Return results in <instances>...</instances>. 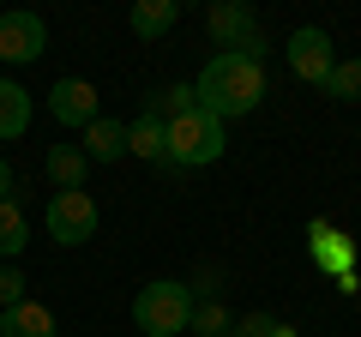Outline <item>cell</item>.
<instances>
[{
	"instance_id": "5b68a950",
	"label": "cell",
	"mask_w": 361,
	"mask_h": 337,
	"mask_svg": "<svg viewBox=\"0 0 361 337\" xmlns=\"http://www.w3.org/2000/svg\"><path fill=\"white\" fill-rule=\"evenodd\" d=\"M42 223H49V235L61 247H85L90 235H97V199L90 193H54Z\"/></svg>"
},
{
	"instance_id": "9c48e42d",
	"label": "cell",
	"mask_w": 361,
	"mask_h": 337,
	"mask_svg": "<svg viewBox=\"0 0 361 337\" xmlns=\"http://www.w3.org/2000/svg\"><path fill=\"white\" fill-rule=\"evenodd\" d=\"M0 337H61V325H54V313L42 307V301H13V307H0Z\"/></svg>"
},
{
	"instance_id": "30bf717a",
	"label": "cell",
	"mask_w": 361,
	"mask_h": 337,
	"mask_svg": "<svg viewBox=\"0 0 361 337\" xmlns=\"http://www.w3.org/2000/svg\"><path fill=\"white\" fill-rule=\"evenodd\" d=\"M127 157H145V163H169V121L145 109L127 127Z\"/></svg>"
},
{
	"instance_id": "d6986e66",
	"label": "cell",
	"mask_w": 361,
	"mask_h": 337,
	"mask_svg": "<svg viewBox=\"0 0 361 337\" xmlns=\"http://www.w3.org/2000/svg\"><path fill=\"white\" fill-rule=\"evenodd\" d=\"M13 301H25V277L18 265H0V307H13Z\"/></svg>"
},
{
	"instance_id": "44dd1931",
	"label": "cell",
	"mask_w": 361,
	"mask_h": 337,
	"mask_svg": "<svg viewBox=\"0 0 361 337\" xmlns=\"http://www.w3.org/2000/svg\"><path fill=\"white\" fill-rule=\"evenodd\" d=\"M18 193V181H13V163H6V157H0V205H6V199Z\"/></svg>"
},
{
	"instance_id": "7a4b0ae2",
	"label": "cell",
	"mask_w": 361,
	"mask_h": 337,
	"mask_svg": "<svg viewBox=\"0 0 361 337\" xmlns=\"http://www.w3.org/2000/svg\"><path fill=\"white\" fill-rule=\"evenodd\" d=\"M187 319H193V289L175 283V277H157V283H145L133 295V325L145 337H180Z\"/></svg>"
},
{
	"instance_id": "277c9868",
	"label": "cell",
	"mask_w": 361,
	"mask_h": 337,
	"mask_svg": "<svg viewBox=\"0 0 361 337\" xmlns=\"http://www.w3.org/2000/svg\"><path fill=\"white\" fill-rule=\"evenodd\" d=\"M205 25H211V37H217L223 54H253V61H259V49H265L253 6H235V0H223V6H211V13H205Z\"/></svg>"
},
{
	"instance_id": "ffe728a7",
	"label": "cell",
	"mask_w": 361,
	"mask_h": 337,
	"mask_svg": "<svg viewBox=\"0 0 361 337\" xmlns=\"http://www.w3.org/2000/svg\"><path fill=\"white\" fill-rule=\"evenodd\" d=\"M271 325H277V319H271V313H247V319L235 325V331H241V337H265Z\"/></svg>"
},
{
	"instance_id": "52a82bcc",
	"label": "cell",
	"mask_w": 361,
	"mask_h": 337,
	"mask_svg": "<svg viewBox=\"0 0 361 337\" xmlns=\"http://www.w3.org/2000/svg\"><path fill=\"white\" fill-rule=\"evenodd\" d=\"M49 115L61 121V127H78V133H85L90 121L103 115V97H97L90 78H54V85H49Z\"/></svg>"
},
{
	"instance_id": "603a6c76",
	"label": "cell",
	"mask_w": 361,
	"mask_h": 337,
	"mask_svg": "<svg viewBox=\"0 0 361 337\" xmlns=\"http://www.w3.org/2000/svg\"><path fill=\"white\" fill-rule=\"evenodd\" d=\"M223 337H241V331H235V325H229V331H223Z\"/></svg>"
},
{
	"instance_id": "8fae6325",
	"label": "cell",
	"mask_w": 361,
	"mask_h": 337,
	"mask_svg": "<svg viewBox=\"0 0 361 337\" xmlns=\"http://www.w3.org/2000/svg\"><path fill=\"white\" fill-rule=\"evenodd\" d=\"M121 157H127V121L97 115L85 127V163H121Z\"/></svg>"
},
{
	"instance_id": "6da1fadb",
	"label": "cell",
	"mask_w": 361,
	"mask_h": 337,
	"mask_svg": "<svg viewBox=\"0 0 361 337\" xmlns=\"http://www.w3.org/2000/svg\"><path fill=\"white\" fill-rule=\"evenodd\" d=\"M193 97L205 115L235 121V115H253L259 97H265V66L253 54H211L205 73L193 78Z\"/></svg>"
},
{
	"instance_id": "7c38bea8",
	"label": "cell",
	"mask_w": 361,
	"mask_h": 337,
	"mask_svg": "<svg viewBox=\"0 0 361 337\" xmlns=\"http://www.w3.org/2000/svg\"><path fill=\"white\" fill-rule=\"evenodd\" d=\"M175 18H180V0H139V6L127 13V25H133L139 42H157V37L175 30Z\"/></svg>"
},
{
	"instance_id": "3957f363",
	"label": "cell",
	"mask_w": 361,
	"mask_h": 337,
	"mask_svg": "<svg viewBox=\"0 0 361 337\" xmlns=\"http://www.w3.org/2000/svg\"><path fill=\"white\" fill-rule=\"evenodd\" d=\"M229 151V133H223L217 115L205 109H187V115L169 121V168H205Z\"/></svg>"
},
{
	"instance_id": "e0dca14e",
	"label": "cell",
	"mask_w": 361,
	"mask_h": 337,
	"mask_svg": "<svg viewBox=\"0 0 361 337\" xmlns=\"http://www.w3.org/2000/svg\"><path fill=\"white\" fill-rule=\"evenodd\" d=\"M187 109H199V97H193V85H169V91H157V97H151V115H163V121H175V115H187Z\"/></svg>"
},
{
	"instance_id": "ac0fdd59",
	"label": "cell",
	"mask_w": 361,
	"mask_h": 337,
	"mask_svg": "<svg viewBox=\"0 0 361 337\" xmlns=\"http://www.w3.org/2000/svg\"><path fill=\"white\" fill-rule=\"evenodd\" d=\"M187 325H193L199 337H223V331H229V313H223L217 301H193V319H187Z\"/></svg>"
},
{
	"instance_id": "8992f818",
	"label": "cell",
	"mask_w": 361,
	"mask_h": 337,
	"mask_svg": "<svg viewBox=\"0 0 361 337\" xmlns=\"http://www.w3.org/2000/svg\"><path fill=\"white\" fill-rule=\"evenodd\" d=\"M42 49H49V25L37 13H0V61L6 66L42 61Z\"/></svg>"
},
{
	"instance_id": "9a60e30c",
	"label": "cell",
	"mask_w": 361,
	"mask_h": 337,
	"mask_svg": "<svg viewBox=\"0 0 361 337\" xmlns=\"http://www.w3.org/2000/svg\"><path fill=\"white\" fill-rule=\"evenodd\" d=\"M25 241H30V223H25V211H18V199H6V205H0V259H18Z\"/></svg>"
},
{
	"instance_id": "7402d4cb",
	"label": "cell",
	"mask_w": 361,
	"mask_h": 337,
	"mask_svg": "<svg viewBox=\"0 0 361 337\" xmlns=\"http://www.w3.org/2000/svg\"><path fill=\"white\" fill-rule=\"evenodd\" d=\"M265 337H301V331H295V325H283V319H277V325H271Z\"/></svg>"
},
{
	"instance_id": "5bb4252c",
	"label": "cell",
	"mask_w": 361,
	"mask_h": 337,
	"mask_svg": "<svg viewBox=\"0 0 361 337\" xmlns=\"http://www.w3.org/2000/svg\"><path fill=\"white\" fill-rule=\"evenodd\" d=\"M25 127H30V91L0 78V139H18Z\"/></svg>"
},
{
	"instance_id": "ba28073f",
	"label": "cell",
	"mask_w": 361,
	"mask_h": 337,
	"mask_svg": "<svg viewBox=\"0 0 361 337\" xmlns=\"http://www.w3.org/2000/svg\"><path fill=\"white\" fill-rule=\"evenodd\" d=\"M289 66H295V78L301 85H325L331 78V66H337V49H331V37H325L319 25H301L295 37H289Z\"/></svg>"
},
{
	"instance_id": "2e32d148",
	"label": "cell",
	"mask_w": 361,
	"mask_h": 337,
	"mask_svg": "<svg viewBox=\"0 0 361 337\" xmlns=\"http://www.w3.org/2000/svg\"><path fill=\"white\" fill-rule=\"evenodd\" d=\"M325 91H331L337 103H361V61H337L331 78H325Z\"/></svg>"
},
{
	"instance_id": "4fadbf2b",
	"label": "cell",
	"mask_w": 361,
	"mask_h": 337,
	"mask_svg": "<svg viewBox=\"0 0 361 337\" xmlns=\"http://www.w3.org/2000/svg\"><path fill=\"white\" fill-rule=\"evenodd\" d=\"M85 151L78 145H54L49 151V181H54V193H85Z\"/></svg>"
}]
</instances>
